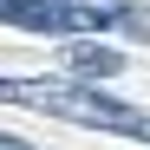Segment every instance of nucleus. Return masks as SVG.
Returning a JSON list of instances; mask_svg holds the SVG:
<instances>
[{
    "label": "nucleus",
    "mask_w": 150,
    "mask_h": 150,
    "mask_svg": "<svg viewBox=\"0 0 150 150\" xmlns=\"http://www.w3.org/2000/svg\"><path fill=\"white\" fill-rule=\"evenodd\" d=\"M0 150H33V144H20V137H7V131H0Z\"/></svg>",
    "instance_id": "20e7f679"
},
{
    "label": "nucleus",
    "mask_w": 150,
    "mask_h": 150,
    "mask_svg": "<svg viewBox=\"0 0 150 150\" xmlns=\"http://www.w3.org/2000/svg\"><path fill=\"white\" fill-rule=\"evenodd\" d=\"M65 65L79 72V79H117V72H124V52H111V46H72Z\"/></svg>",
    "instance_id": "7ed1b4c3"
},
{
    "label": "nucleus",
    "mask_w": 150,
    "mask_h": 150,
    "mask_svg": "<svg viewBox=\"0 0 150 150\" xmlns=\"http://www.w3.org/2000/svg\"><path fill=\"white\" fill-rule=\"evenodd\" d=\"M0 20L26 33H105L131 26L137 7L131 0H0Z\"/></svg>",
    "instance_id": "f03ea898"
},
{
    "label": "nucleus",
    "mask_w": 150,
    "mask_h": 150,
    "mask_svg": "<svg viewBox=\"0 0 150 150\" xmlns=\"http://www.w3.org/2000/svg\"><path fill=\"white\" fill-rule=\"evenodd\" d=\"M0 105L46 111V117L85 124V131H105V137H137V144H150V111H144V105H124V98L98 91V85H65V79H0Z\"/></svg>",
    "instance_id": "f257e3e1"
}]
</instances>
